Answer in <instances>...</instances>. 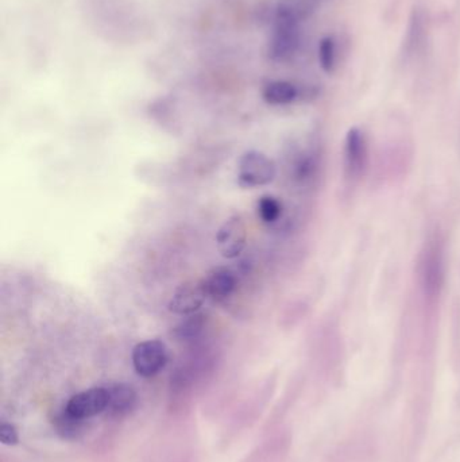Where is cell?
<instances>
[{
	"label": "cell",
	"instance_id": "6da1fadb",
	"mask_svg": "<svg viewBox=\"0 0 460 462\" xmlns=\"http://www.w3.org/2000/svg\"><path fill=\"white\" fill-rule=\"evenodd\" d=\"M277 174L275 164L266 154L250 150L239 159L238 178L243 187H262L270 184Z\"/></svg>",
	"mask_w": 460,
	"mask_h": 462
},
{
	"label": "cell",
	"instance_id": "7a4b0ae2",
	"mask_svg": "<svg viewBox=\"0 0 460 462\" xmlns=\"http://www.w3.org/2000/svg\"><path fill=\"white\" fill-rule=\"evenodd\" d=\"M132 367L142 377H154L168 364V351L163 342L149 339L135 345L131 354Z\"/></svg>",
	"mask_w": 460,
	"mask_h": 462
},
{
	"label": "cell",
	"instance_id": "3957f363",
	"mask_svg": "<svg viewBox=\"0 0 460 462\" xmlns=\"http://www.w3.org/2000/svg\"><path fill=\"white\" fill-rule=\"evenodd\" d=\"M108 406L107 387H95L73 395L65 404V410L81 420H89L106 413Z\"/></svg>",
	"mask_w": 460,
	"mask_h": 462
},
{
	"label": "cell",
	"instance_id": "277c9868",
	"mask_svg": "<svg viewBox=\"0 0 460 462\" xmlns=\"http://www.w3.org/2000/svg\"><path fill=\"white\" fill-rule=\"evenodd\" d=\"M368 161V145L365 133L359 128H351L344 140V172L355 181L365 174Z\"/></svg>",
	"mask_w": 460,
	"mask_h": 462
},
{
	"label": "cell",
	"instance_id": "5b68a950",
	"mask_svg": "<svg viewBox=\"0 0 460 462\" xmlns=\"http://www.w3.org/2000/svg\"><path fill=\"white\" fill-rule=\"evenodd\" d=\"M247 242V229L242 217L234 215L228 218L216 234V245L219 253L227 258L234 260L244 250Z\"/></svg>",
	"mask_w": 460,
	"mask_h": 462
},
{
	"label": "cell",
	"instance_id": "8992f818",
	"mask_svg": "<svg viewBox=\"0 0 460 462\" xmlns=\"http://www.w3.org/2000/svg\"><path fill=\"white\" fill-rule=\"evenodd\" d=\"M206 299V291L200 283H187L178 288L169 303V310L177 315L189 317L196 314Z\"/></svg>",
	"mask_w": 460,
	"mask_h": 462
},
{
	"label": "cell",
	"instance_id": "52a82bcc",
	"mask_svg": "<svg viewBox=\"0 0 460 462\" xmlns=\"http://www.w3.org/2000/svg\"><path fill=\"white\" fill-rule=\"evenodd\" d=\"M289 445V432H273L246 457L244 462H284L287 456Z\"/></svg>",
	"mask_w": 460,
	"mask_h": 462
},
{
	"label": "cell",
	"instance_id": "ba28073f",
	"mask_svg": "<svg viewBox=\"0 0 460 462\" xmlns=\"http://www.w3.org/2000/svg\"><path fill=\"white\" fill-rule=\"evenodd\" d=\"M108 406L106 413L113 419H122L131 414L138 403L135 389L126 383H115L107 387Z\"/></svg>",
	"mask_w": 460,
	"mask_h": 462
},
{
	"label": "cell",
	"instance_id": "9c48e42d",
	"mask_svg": "<svg viewBox=\"0 0 460 462\" xmlns=\"http://www.w3.org/2000/svg\"><path fill=\"white\" fill-rule=\"evenodd\" d=\"M201 284L206 291V298L220 302L234 293L237 288V277L228 268L219 267L209 272L201 280Z\"/></svg>",
	"mask_w": 460,
	"mask_h": 462
},
{
	"label": "cell",
	"instance_id": "30bf717a",
	"mask_svg": "<svg viewBox=\"0 0 460 462\" xmlns=\"http://www.w3.org/2000/svg\"><path fill=\"white\" fill-rule=\"evenodd\" d=\"M320 3L321 0H281L277 6L274 19L302 25L318 10Z\"/></svg>",
	"mask_w": 460,
	"mask_h": 462
},
{
	"label": "cell",
	"instance_id": "8fae6325",
	"mask_svg": "<svg viewBox=\"0 0 460 462\" xmlns=\"http://www.w3.org/2000/svg\"><path fill=\"white\" fill-rule=\"evenodd\" d=\"M299 88L290 83L284 80L270 81L269 84L265 85L262 96L266 103L273 106H286L293 103L299 97Z\"/></svg>",
	"mask_w": 460,
	"mask_h": 462
},
{
	"label": "cell",
	"instance_id": "7c38bea8",
	"mask_svg": "<svg viewBox=\"0 0 460 462\" xmlns=\"http://www.w3.org/2000/svg\"><path fill=\"white\" fill-rule=\"evenodd\" d=\"M53 427L66 441H77L87 431V420L77 419L63 408V411L54 415Z\"/></svg>",
	"mask_w": 460,
	"mask_h": 462
},
{
	"label": "cell",
	"instance_id": "4fadbf2b",
	"mask_svg": "<svg viewBox=\"0 0 460 462\" xmlns=\"http://www.w3.org/2000/svg\"><path fill=\"white\" fill-rule=\"evenodd\" d=\"M424 20H425V18H424L423 11L418 8H414L412 16L409 18V25H408V30H406L405 41H404L405 51L408 54L416 53L420 48V45L423 44L424 34H425V22Z\"/></svg>",
	"mask_w": 460,
	"mask_h": 462
},
{
	"label": "cell",
	"instance_id": "5bb4252c",
	"mask_svg": "<svg viewBox=\"0 0 460 462\" xmlns=\"http://www.w3.org/2000/svg\"><path fill=\"white\" fill-rule=\"evenodd\" d=\"M424 268H425L424 276L430 284V287H440L443 280V260L440 252L436 248H433L427 255Z\"/></svg>",
	"mask_w": 460,
	"mask_h": 462
},
{
	"label": "cell",
	"instance_id": "9a60e30c",
	"mask_svg": "<svg viewBox=\"0 0 460 462\" xmlns=\"http://www.w3.org/2000/svg\"><path fill=\"white\" fill-rule=\"evenodd\" d=\"M258 217L265 224H274L282 215V203L274 196H262L258 202Z\"/></svg>",
	"mask_w": 460,
	"mask_h": 462
},
{
	"label": "cell",
	"instance_id": "2e32d148",
	"mask_svg": "<svg viewBox=\"0 0 460 462\" xmlns=\"http://www.w3.org/2000/svg\"><path fill=\"white\" fill-rule=\"evenodd\" d=\"M204 329V320L201 315L193 314L189 315L188 319H185L184 322H181L177 327H175V336L180 341L184 342H189V341H194L197 339L201 332Z\"/></svg>",
	"mask_w": 460,
	"mask_h": 462
},
{
	"label": "cell",
	"instance_id": "e0dca14e",
	"mask_svg": "<svg viewBox=\"0 0 460 462\" xmlns=\"http://www.w3.org/2000/svg\"><path fill=\"white\" fill-rule=\"evenodd\" d=\"M318 63L324 72L331 73L336 66V41L328 35L320 41L318 45Z\"/></svg>",
	"mask_w": 460,
	"mask_h": 462
},
{
	"label": "cell",
	"instance_id": "ac0fdd59",
	"mask_svg": "<svg viewBox=\"0 0 460 462\" xmlns=\"http://www.w3.org/2000/svg\"><path fill=\"white\" fill-rule=\"evenodd\" d=\"M0 441L6 446H15L19 442V434L15 426L7 422H1L0 425Z\"/></svg>",
	"mask_w": 460,
	"mask_h": 462
}]
</instances>
